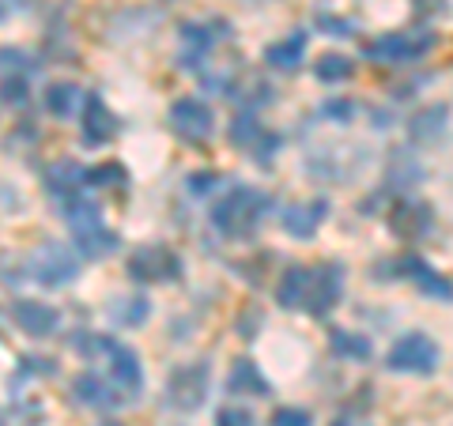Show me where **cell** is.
I'll return each mask as SVG.
<instances>
[{
    "label": "cell",
    "mask_w": 453,
    "mask_h": 426,
    "mask_svg": "<svg viewBox=\"0 0 453 426\" xmlns=\"http://www.w3.org/2000/svg\"><path fill=\"white\" fill-rule=\"evenodd\" d=\"M73 249H76L80 261H103V257H110V253L121 249V234L110 231L106 219H98V223H88V226H76Z\"/></svg>",
    "instance_id": "18"
},
{
    "label": "cell",
    "mask_w": 453,
    "mask_h": 426,
    "mask_svg": "<svg viewBox=\"0 0 453 426\" xmlns=\"http://www.w3.org/2000/svg\"><path fill=\"white\" fill-rule=\"evenodd\" d=\"M118 133H121V118L106 106V98L98 91H83V103H80V140H83V148H106Z\"/></svg>",
    "instance_id": "13"
},
{
    "label": "cell",
    "mask_w": 453,
    "mask_h": 426,
    "mask_svg": "<svg viewBox=\"0 0 453 426\" xmlns=\"http://www.w3.org/2000/svg\"><path fill=\"white\" fill-rule=\"evenodd\" d=\"M0 103L12 106V110H23L31 103V83H27L23 72H4L0 76Z\"/></svg>",
    "instance_id": "30"
},
{
    "label": "cell",
    "mask_w": 453,
    "mask_h": 426,
    "mask_svg": "<svg viewBox=\"0 0 453 426\" xmlns=\"http://www.w3.org/2000/svg\"><path fill=\"white\" fill-rule=\"evenodd\" d=\"M434 46H438L434 31H389V34H378L371 42H363V61L404 68V65L423 61Z\"/></svg>",
    "instance_id": "2"
},
{
    "label": "cell",
    "mask_w": 453,
    "mask_h": 426,
    "mask_svg": "<svg viewBox=\"0 0 453 426\" xmlns=\"http://www.w3.org/2000/svg\"><path fill=\"white\" fill-rule=\"evenodd\" d=\"M42 186H46L53 201H65V196L83 189V166L76 159H57L42 170Z\"/></svg>",
    "instance_id": "22"
},
{
    "label": "cell",
    "mask_w": 453,
    "mask_h": 426,
    "mask_svg": "<svg viewBox=\"0 0 453 426\" xmlns=\"http://www.w3.org/2000/svg\"><path fill=\"white\" fill-rule=\"evenodd\" d=\"M223 389H226V396H246V400H265V396H273V381L265 377V370L250 359V354H238V359L231 362V370H226Z\"/></svg>",
    "instance_id": "17"
},
{
    "label": "cell",
    "mask_w": 453,
    "mask_h": 426,
    "mask_svg": "<svg viewBox=\"0 0 453 426\" xmlns=\"http://www.w3.org/2000/svg\"><path fill=\"white\" fill-rule=\"evenodd\" d=\"M314 27H318V34H325V38H356V31H359L348 16H336V11H329V8L314 11Z\"/></svg>",
    "instance_id": "31"
},
{
    "label": "cell",
    "mask_w": 453,
    "mask_h": 426,
    "mask_svg": "<svg viewBox=\"0 0 453 426\" xmlns=\"http://www.w3.org/2000/svg\"><path fill=\"white\" fill-rule=\"evenodd\" d=\"M253 4H261V0H253Z\"/></svg>",
    "instance_id": "42"
},
{
    "label": "cell",
    "mask_w": 453,
    "mask_h": 426,
    "mask_svg": "<svg viewBox=\"0 0 453 426\" xmlns=\"http://www.w3.org/2000/svg\"><path fill=\"white\" fill-rule=\"evenodd\" d=\"M306 49H310V34L303 31H291L283 34L280 42H273V46H265V65L273 68V72H299V68L306 65Z\"/></svg>",
    "instance_id": "20"
},
{
    "label": "cell",
    "mask_w": 453,
    "mask_h": 426,
    "mask_svg": "<svg viewBox=\"0 0 453 426\" xmlns=\"http://www.w3.org/2000/svg\"><path fill=\"white\" fill-rule=\"evenodd\" d=\"M261 324H265V309L261 306H242L238 309V317H234V332L246 339V344H253L261 332Z\"/></svg>",
    "instance_id": "35"
},
{
    "label": "cell",
    "mask_w": 453,
    "mask_h": 426,
    "mask_svg": "<svg viewBox=\"0 0 453 426\" xmlns=\"http://www.w3.org/2000/svg\"><path fill=\"white\" fill-rule=\"evenodd\" d=\"M0 426H4V419H0Z\"/></svg>",
    "instance_id": "44"
},
{
    "label": "cell",
    "mask_w": 453,
    "mask_h": 426,
    "mask_svg": "<svg viewBox=\"0 0 453 426\" xmlns=\"http://www.w3.org/2000/svg\"><path fill=\"white\" fill-rule=\"evenodd\" d=\"M261 133H265V125H261V118H257L253 110H242L231 125H226V140H231L234 148H242V151H250V144H253V140H257Z\"/></svg>",
    "instance_id": "29"
},
{
    "label": "cell",
    "mask_w": 453,
    "mask_h": 426,
    "mask_svg": "<svg viewBox=\"0 0 453 426\" xmlns=\"http://www.w3.org/2000/svg\"><path fill=\"white\" fill-rule=\"evenodd\" d=\"M329 196H310V201H295L280 211V226H283V234H291V238H299V241H310L318 231H321V223L329 219Z\"/></svg>",
    "instance_id": "16"
},
{
    "label": "cell",
    "mask_w": 453,
    "mask_h": 426,
    "mask_svg": "<svg viewBox=\"0 0 453 426\" xmlns=\"http://www.w3.org/2000/svg\"><path fill=\"white\" fill-rule=\"evenodd\" d=\"M208 389H211V362L208 359H196V362H178L174 370L166 374V385H163V404L189 415V411L204 407L208 400Z\"/></svg>",
    "instance_id": "5"
},
{
    "label": "cell",
    "mask_w": 453,
    "mask_h": 426,
    "mask_svg": "<svg viewBox=\"0 0 453 426\" xmlns=\"http://www.w3.org/2000/svg\"><path fill=\"white\" fill-rule=\"evenodd\" d=\"M219 38H231V23L223 19H181L178 23V68L201 72Z\"/></svg>",
    "instance_id": "9"
},
{
    "label": "cell",
    "mask_w": 453,
    "mask_h": 426,
    "mask_svg": "<svg viewBox=\"0 0 453 426\" xmlns=\"http://www.w3.org/2000/svg\"><path fill=\"white\" fill-rule=\"evenodd\" d=\"M216 186H223L219 170H193V174L186 178V193L196 196V201H201V196H211V193H216Z\"/></svg>",
    "instance_id": "36"
},
{
    "label": "cell",
    "mask_w": 453,
    "mask_h": 426,
    "mask_svg": "<svg viewBox=\"0 0 453 426\" xmlns=\"http://www.w3.org/2000/svg\"><path fill=\"white\" fill-rule=\"evenodd\" d=\"M27 276L46 291H61L80 279V257L65 241H42L31 257H27Z\"/></svg>",
    "instance_id": "6"
},
{
    "label": "cell",
    "mask_w": 453,
    "mask_h": 426,
    "mask_svg": "<svg viewBox=\"0 0 453 426\" xmlns=\"http://www.w3.org/2000/svg\"><path fill=\"white\" fill-rule=\"evenodd\" d=\"M4 19H8V8H4V4H0V23H4Z\"/></svg>",
    "instance_id": "40"
},
{
    "label": "cell",
    "mask_w": 453,
    "mask_h": 426,
    "mask_svg": "<svg viewBox=\"0 0 453 426\" xmlns=\"http://www.w3.org/2000/svg\"><path fill=\"white\" fill-rule=\"evenodd\" d=\"M98 426H121L118 419H106V422H98Z\"/></svg>",
    "instance_id": "41"
},
{
    "label": "cell",
    "mask_w": 453,
    "mask_h": 426,
    "mask_svg": "<svg viewBox=\"0 0 453 426\" xmlns=\"http://www.w3.org/2000/svg\"><path fill=\"white\" fill-rule=\"evenodd\" d=\"M329 351L340 362H371L374 359V344L363 332H351V329H333L329 332Z\"/></svg>",
    "instance_id": "27"
},
{
    "label": "cell",
    "mask_w": 453,
    "mask_h": 426,
    "mask_svg": "<svg viewBox=\"0 0 453 426\" xmlns=\"http://www.w3.org/2000/svg\"><path fill=\"white\" fill-rule=\"evenodd\" d=\"M61 309L50 306V302H42V298H16L12 302V324L23 332V336H31V339H50L61 332Z\"/></svg>",
    "instance_id": "15"
},
{
    "label": "cell",
    "mask_w": 453,
    "mask_h": 426,
    "mask_svg": "<svg viewBox=\"0 0 453 426\" xmlns=\"http://www.w3.org/2000/svg\"><path fill=\"white\" fill-rule=\"evenodd\" d=\"M83 189L88 193H125L129 189V170L121 163H95L83 166Z\"/></svg>",
    "instance_id": "26"
},
{
    "label": "cell",
    "mask_w": 453,
    "mask_h": 426,
    "mask_svg": "<svg viewBox=\"0 0 453 426\" xmlns=\"http://www.w3.org/2000/svg\"><path fill=\"white\" fill-rule=\"evenodd\" d=\"M110 321L118 324V329L133 332V329H144V324L151 321V298L144 291H129V294H118L113 302L106 306Z\"/></svg>",
    "instance_id": "21"
},
{
    "label": "cell",
    "mask_w": 453,
    "mask_h": 426,
    "mask_svg": "<svg viewBox=\"0 0 453 426\" xmlns=\"http://www.w3.org/2000/svg\"><path fill=\"white\" fill-rule=\"evenodd\" d=\"M356 98H348V95H333V98H325V103L318 106V113L325 121H333V125H351V118H356Z\"/></svg>",
    "instance_id": "34"
},
{
    "label": "cell",
    "mask_w": 453,
    "mask_h": 426,
    "mask_svg": "<svg viewBox=\"0 0 453 426\" xmlns=\"http://www.w3.org/2000/svg\"><path fill=\"white\" fill-rule=\"evenodd\" d=\"M73 400L83 404V407L110 411V407H121V404H125V396L113 389L98 370H80V374L73 377Z\"/></svg>",
    "instance_id": "19"
},
{
    "label": "cell",
    "mask_w": 453,
    "mask_h": 426,
    "mask_svg": "<svg viewBox=\"0 0 453 426\" xmlns=\"http://www.w3.org/2000/svg\"><path fill=\"white\" fill-rule=\"evenodd\" d=\"M216 426H257V415L250 407H238V404H226L216 411Z\"/></svg>",
    "instance_id": "38"
},
{
    "label": "cell",
    "mask_w": 453,
    "mask_h": 426,
    "mask_svg": "<svg viewBox=\"0 0 453 426\" xmlns=\"http://www.w3.org/2000/svg\"><path fill=\"white\" fill-rule=\"evenodd\" d=\"M306 287H310V264H288L280 272V283H276V291H273V298H276V306L280 309H303V302H306Z\"/></svg>",
    "instance_id": "23"
},
{
    "label": "cell",
    "mask_w": 453,
    "mask_h": 426,
    "mask_svg": "<svg viewBox=\"0 0 453 426\" xmlns=\"http://www.w3.org/2000/svg\"><path fill=\"white\" fill-rule=\"evenodd\" d=\"M106 381L125 396V404L140 400V392H144V362H140L136 347L113 339L106 351Z\"/></svg>",
    "instance_id": "12"
},
{
    "label": "cell",
    "mask_w": 453,
    "mask_h": 426,
    "mask_svg": "<svg viewBox=\"0 0 453 426\" xmlns=\"http://www.w3.org/2000/svg\"><path fill=\"white\" fill-rule=\"evenodd\" d=\"M442 366V347L434 344L427 332H404L393 339V347L386 351V370L389 374H412V377H431Z\"/></svg>",
    "instance_id": "4"
},
{
    "label": "cell",
    "mask_w": 453,
    "mask_h": 426,
    "mask_svg": "<svg viewBox=\"0 0 453 426\" xmlns=\"http://www.w3.org/2000/svg\"><path fill=\"white\" fill-rule=\"evenodd\" d=\"M333 426H363V422H344V419H336Z\"/></svg>",
    "instance_id": "39"
},
{
    "label": "cell",
    "mask_w": 453,
    "mask_h": 426,
    "mask_svg": "<svg viewBox=\"0 0 453 426\" xmlns=\"http://www.w3.org/2000/svg\"><path fill=\"white\" fill-rule=\"evenodd\" d=\"M404 133L408 140H412L416 148H446V140H449V103L442 98V103H427V106H419L412 118L404 121Z\"/></svg>",
    "instance_id": "14"
},
{
    "label": "cell",
    "mask_w": 453,
    "mask_h": 426,
    "mask_svg": "<svg viewBox=\"0 0 453 426\" xmlns=\"http://www.w3.org/2000/svg\"><path fill=\"white\" fill-rule=\"evenodd\" d=\"M27 377H57V362L46 359V354H23V359H19V370L12 374V389L23 385Z\"/></svg>",
    "instance_id": "32"
},
{
    "label": "cell",
    "mask_w": 453,
    "mask_h": 426,
    "mask_svg": "<svg viewBox=\"0 0 453 426\" xmlns=\"http://www.w3.org/2000/svg\"><path fill=\"white\" fill-rule=\"evenodd\" d=\"M344 287H348V264L344 261L310 264V287H306L303 314H310L314 321H325L340 302H344Z\"/></svg>",
    "instance_id": "8"
},
{
    "label": "cell",
    "mask_w": 453,
    "mask_h": 426,
    "mask_svg": "<svg viewBox=\"0 0 453 426\" xmlns=\"http://www.w3.org/2000/svg\"><path fill=\"white\" fill-rule=\"evenodd\" d=\"M280 148H283V136L280 133H273V129H265L257 140H253L250 144V159L257 163V166H273L276 163V155H280Z\"/></svg>",
    "instance_id": "33"
},
{
    "label": "cell",
    "mask_w": 453,
    "mask_h": 426,
    "mask_svg": "<svg viewBox=\"0 0 453 426\" xmlns=\"http://www.w3.org/2000/svg\"><path fill=\"white\" fill-rule=\"evenodd\" d=\"M80 103H83V91L73 80H53V83H46V91H42V106H46V113L50 118H61V121L76 118Z\"/></svg>",
    "instance_id": "24"
},
{
    "label": "cell",
    "mask_w": 453,
    "mask_h": 426,
    "mask_svg": "<svg viewBox=\"0 0 453 426\" xmlns=\"http://www.w3.org/2000/svg\"><path fill=\"white\" fill-rule=\"evenodd\" d=\"M419 181H423V166H419L416 155H408V151H393V159H389V174H386V186H381L378 193L389 201L393 193H404V189L419 186Z\"/></svg>",
    "instance_id": "25"
},
{
    "label": "cell",
    "mask_w": 453,
    "mask_h": 426,
    "mask_svg": "<svg viewBox=\"0 0 453 426\" xmlns=\"http://www.w3.org/2000/svg\"><path fill=\"white\" fill-rule=\"evenodd\" d=\"M166 4H174V0H166Z\"/></svg>",
    "instance_id": "43"
},
{
    "label": "cell",
    "mask_w": 453,
    "mask_h": 426,
    "mask_svg": "<svg viewBox=\"0 0 453 426\" xmlns=\"http://www.w3.org/2000/svg\"><path fill=\"white\" fill-rule=\"evenodd\" d=\"M374 279H408V283H416L419 287V294L434 298V302H449L453 298L449 279L438 272L434 264L423 261L419 253H401V257H393V261L374 264Z\"/></svg>",
    "instance_id": "7"
},
{
    "label": "cell",
    "mask_w": 453,
    "mask_h": 426,
    "mask_svg": "<svg viewBox=\"0 0 453 426\" xmlns=\"http://www.w3.org/2000/svg\"><path fill=\"white\" fill-rule=\"evenodd\" d=\"M125 276L133 283H181L186 276V261L174 246L166 241H144L125 257Z\"/></svg>",
    "instance_id": "3"
},
{
    "label": "cell",
    "mask_w": 453,
    "mask_h": 426,
    "mask_svg": "<svg viewBox=\"0 0 453 426\" xmlns=\"http://www.w3.org/2000/svg\"><path fill=\"white\" fill-rule=\"evenodd\" d=\"M389 234L404 246H419L434 234V208L427 201H412V196H401L393 208H389Z\"/></svg>",
    "instance_id": "11"
},
{
    "label": "cell",
    "mask_w": 453,
    "mask_h": 426,
    "mask_svg": "<svg viewBox=\"0 0 453 426\" xmlns=\"http://www.w3.org/2000/svg\"><path fill=\"white\" fill-rule=\"evenodd\" d=\"M268 426H314V415L306 407H295V404H280L273 415H268Z\"/></svg>",
    "instance_id": "37"
},
{
    "label": "cell",
    "mask_w": 453,
    "mask_h": 426,
    "mask_svg": "<svg viewBox=\"0 0 453 426\" xmlns=\"http://www.w3.org/2000/svg\"><path fill=\"white\" fill-rule=\"evenodd\" d=\"M170 133L189 148H208L216 136V110L201 95H181L170 103Z\"/></svg>",
    "instance_id": "10"
},
{
    "label": "cell",
    "mask_w": 453,
    "mask_h": 426,
    "mask_svg": "<svg viewBox=\"0 0 453 426\" xmlns=\"http://www.w3.org/2000/svg\"><path fill=\"white\" fill-rule=\"evenodd\" d=\"M356 76V61L348 53H321L314 61V80L325 87H336V83H348Z\"/></svg>",
    "instance_id": "28"
},
{
    "label": "cell",
    "mask_w": 453,
    "mask_h": 426,
    "mask_svg": "<svg viewBox=\"0 0 453 426\" xmlns=\"http://www.w3.org/2000/svg\"><path fill=\"white\" fill-rule=\"evenodd\" d=\"M273 211V196L257 186H231L211 204V231L226 241H246L261 231L265 216Z\"/></svg>",
    "instance_id": "1"
}]
</instances>
